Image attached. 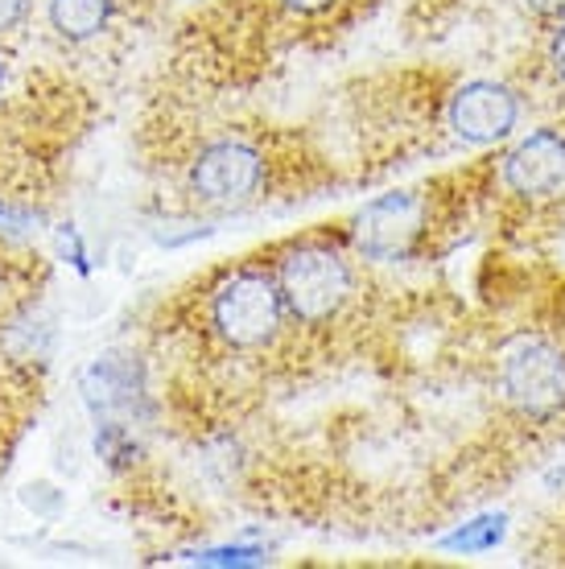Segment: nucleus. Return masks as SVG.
I'll return each instance as SVG.
<instances>
[{"mask_svg":"<svg viewBox=\"0 0 565 569\" xmlns=\"http://www.w3.org/2000/svg\"><path fill=\"white\" fill-rule=\"evenodd\" d=\"M58 248H62V257H71V264L79 272H87V252L83 243H79V231L67 223V228H58Z\"/></svg>","mask_w":565,"mask_h":569,"instance_id":"obj_14","label":"nucleus"},{"mask_svg":"<svg viewBox=\"0 0 565 569\" xmlns=\"http://www.w3.org/2000/svg\"><path fill=\"white\" fill-rule=\"evenodd\" d=\"M190 561H198V566H260L265 549H252V545H219V549H198Z\"/></svg>","mask_w":565,"mask_h":569,"instance_id":"obj_10","label":"nucleus"},{"mask_svg":"<svg viewBox=\"0 0 565 569\" xmlns=\"http://www.w3.org/2000/svg\"><path fill=\"white\" fill-rule=\"evenodd\" d=\"M434 228L429 190H393L364 202L347 219V248L368 264H405L425 248Z\"/></svg>","mask_w":565,"mask_h":569,"instance_id":"obj_5","label":"nucleus"},{"mask_svg":"<svg viewBox=\"0 0 565 569\" xmlns=\"http://www.w3.org/2000/svg\"><path fill=\"white\" fill-rule=\"evenodd\" d=\"M182 4H198V0H182Z\"/></svg>","mask_w":565,"mask_h":569,"instance_id":"obj_17","label":"nucleus"},{"mask_svg":"<svg viewBox=\"0 0 565 569\" xmlns=\"http://www.w3.org/2000/svg\"><path fill=\"white\" fill-rule=\"evenodd\" d=\"M125 0H46V29L62 46H91L116 26Z\"/></svg>","mask_w":565,"mask_h":569,"instance_id":"obj_8","label":"nucleus"},{"mask_svg":"<svg viewBox=\"0 0 565 569\" xmlns=\"http://www.w3.org/2000/svg\"><path fill=\"white\" fill-rule=\"evenodd\" d=\"M524 9H533L537 17H565V0H521Z\"/></svg>","mask_w":565,"mask_h":569,"instance_id":"obj_15","label":"nucleus"},{"mask_svg":"<svg viewBox=\"0 0 565 569\" xmlns=\"http://www.w3.org/2000/svg\"><path fill=\"white\" fill-rule=\"evenodd\" d=\"M281 13L297 17V21H318V17H330L335 9H343L347 0H272Z\"/></svg>","mask_w":565,"mask_h":569,"instance_id":"obj_11","label":"nucleus"},{"mask_svg":"<svg viewBox=\"0 0 565 569\" xmlns=\"http://www.w3.org/2000/svg\"><path fill=\"white\" fill-rule=\"evenodd\" d=\"M202 327L231 356H260L277 347L289 327L272 264L248 260L224 269L202 289Z\"/></svg>","mask_w":565,"mask_h":569,"instance_id":"obj_1","label":"nucleus"},{"mask_svg":"<svg viewBox=\"0 0 565 569\" xmlns=\"http://www.w3.org/2000/svg\"><path fill=\"white\" fill-rule=\"evenodd\" d=\"M495 388L524 421H553L565 413V347L549 335H516L499 347Z\"/></svg>","mask_w":565,"mask_h":569,"instance_id":"obj_4","label":"nucleus"},{"mask_svg":"<svg viewBox=\"0 0 565 569\" xmlns=\"http://www.w3.org/2000/svg\"><path fill=\"white\" fill-rule=\"evenodd\" d=\"M272 277L281 289L289 327L306 330H323L330 322H339L359 293L355 252L339 240H326V236L285 243L272 257Z\"/></svg>","mask_w":565,"mask_h":569,"instance_id":"obj_2","label":"nucleus"},{"mask_svg":"<svg viewBox=\"0 0 565 569\" xmlns=\"http://www.w3.org/2000/svg\"><path fill=\"white\" fill-rule=\"evenodd\" d=\"M29 9H33V0H0V38H9L26 26Z\"/></svg>","mask_w":565,"mask_h":569,"instance_id":"obj_13","label":"nucleus"},{"mask_svg":"<svg viewBox=\"0 0 565 569\" xmlns=\"http://www.w3.org/2000/svg\"><path fill=\"white\" fill-rule=\"evenodd\" d=\"M9 96V58L0 54V100Z\"/></svg>","mask_w":565,"mask_h":569,"instance_id":"obj_16","label":"nucleus"},{"mask_svg":"<svg viewBox=\"0 0 565 569\" xmlns=\"http://www.w3.org/2000/svg\"><path fill=\"white\" fill-rule=\"evenodd\" d=\"M499 178L521 199H553L565 190V137L557 129H537L504 153Z\"/></svg>","mask_w":565,"mask_h":569,"instance_id":"obj_7","label":"nucleus"},{"mask_svg":"<svg viewBox=\"0 0 565 569\" xmlns=\"http://www.w3.org/2000/svg\"><path fill=\"white\" fill-rule=\"evenodd\" d=\"M504 537H508V516L487 512V516H475L470 525L454 528L450 537L442 541V549H450V553H487V549H495Z\"/></svg>","mask_w":565,"mask_h":569,"instance_id":"obj_9","label":"nucleus"},{"mask_svg":"<svg viewBox=\"0 0 565 569\" xmlns=\"http://www.w3.org/2000/svg\"><path fill=\"white\" fill-rule=\"evenodd\" d=\"M272 182V161L265 144L244 132H219L207 137L195 153L182 161V186L198 207L236 211L265 199Z\"/></svg>","mask_w":565,"mask_h":569,"instance_id":"obj_3","label":"nucleus"},{"mask_svg":"<svg viewBox=\"0 0 565 569\" xmlns=\"http://www.w3.org/2000/svg\"><path fill=\"white\" fill-rule=\"evenodd\" d=\"M545 62H549V71L565 83V17H553L549 38H545Z\"/></svg>","mask_w":565,"mask_h":569,"instance_id":"obj_12","label":"nucleus"},{"mask_svg":"<svg viewBox=\"0 0 565 569\" xmlns=\"http://www.w3.org/2000/svg\"><path fill=\"white\" fill-rule=\"evenodd\" d=\"M446 124L458 141L467 144H499L508 141L521 124V96L508 83L495 79H470L446 103Z\"/></svg>","mask_w":565,"mask_h":569,"instance_id":"obj_6","label":"nucleus"}]
</instances>
